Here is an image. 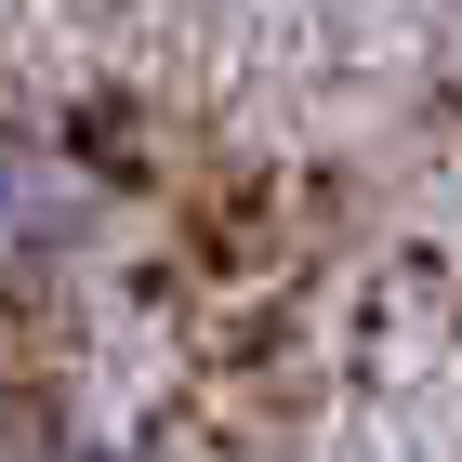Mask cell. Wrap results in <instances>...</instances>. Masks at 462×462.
<instances>
[{
  "mask_svg": "<svg viewBox=\"0 0 462 462\" xmlns=\"http://www.w3.org/2000/svg\"><path fill=\"white\" fill-rule=\"evenodd\" d=\"M106 251V185L67 133L0 119V291H53Z\"/></svg>",
  "mask_w": 462,
  "mask_h": 462,
  "instance_id": "6da1fadb",
  "label": "cell"
}]
</instances>
